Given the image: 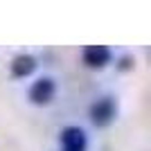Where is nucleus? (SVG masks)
<instances>
[{
  "instance_id": "f03ea898",
  "label": "nucleus",
  "mask_w": 151,
  "mask_h": 151,
  "mask_svg": "<svg viewBox=\"0 0 151 151\" xmlns=\"http://www.w3.org/2000/svg\"><path fill=\"white\" fill-rule=\"evenodd\" d=\"M54 93H57V83L52 77H38L36 81L29 86V101L34 106H47L52 99H54Z\"/></svg>"
},
{
  "instance_id": "39448f33",
  "label": "nucleus",
  "mask_w": 151,
  "mask_h": 151,
  "mask_svg": "<svg viewBox=\"0 0 151 151\" xmlns=\"http://www.w3.org/2000/svg\"><path fill=\"white\" fill-rule=\"evenodd\" d=\"M34 68H36V59L32 54H18L12 61V75L14 77H27L34 72Z\"/></svg>"
},
{
  "instance_id": "f257e3e1",
  "label": "nucleus",
  "mask_w": 151,
  "mask_h": 151,
  "mask_svg": "<svg viewBox=\"0 0 151 151\" xmlns=\"http://www.w3.org/2000/svg\"><path fill=\"white\" fill-rule=\"evenodd\" d=\"M115 117H117V101H115V97L104 95L97 101H93V106H90V122L95 126L104 129V126L113 124Z\"/></svg>"
},
{
  "instance_id": "7ed1b4c3",
  "label": "nucleus",
  "mask_w": 151,
  "mask_h": 151,
  "mask_svg": "<svg viewBox=\"0 0 151 151\" xmlns=\"http://www.w3.org/2000/svg\"><path fill=\"white\" fill-rule=\"evenodd\" d=\"M61 147L63 151H86L88 147L86 131L79 126H65L61 131Z\"/></svg>"
},
{
  "instance_id": "20e7f679",
  "label": "nucleus",
  "mask_w": 151,
  "mask_h": 151,
  "mask_svg": "<svg viewBox=\"0 0 151 151\" xmlns=\"http://www.w3.org/2000/svg\"><path fill=\"white\" fill-rule=\"evenodd\" d=\"M81 59H83V63H86L88 68H104V65L111 63L113 52L108 50L106 45H86Z\"/></svg>"
}]
</instances>
